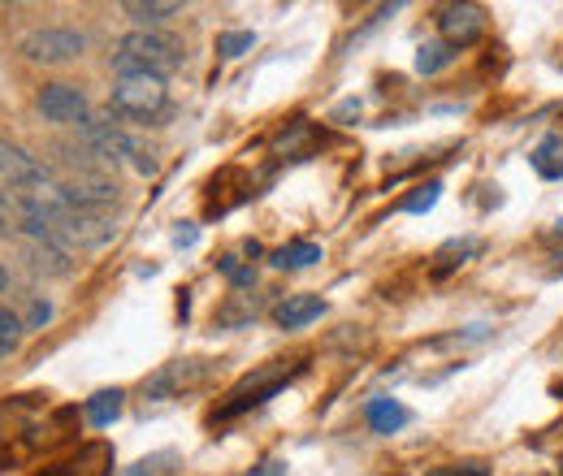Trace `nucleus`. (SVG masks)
<instances>
[{
	"label": "nucleus",
	"mask_w": 563,
	"mask_h": 476,
	"mask_svg": "<svg viewBox=\"0 0 563 476\" xmlns=\"http://www.w3.org/2000/svg\"><path fill=\"white\" fill-rule=\"evenodd\" d=\"M135 169H140V174H156V156H152L143 143H140V152H135Z\"/></svg>",
	"instance_id": "393cba45"
},
{
	"label": "nucleus",
	"mask_w": 563,
	"mask_h": 476,
	"mask_svg": "<svg viewBox=\"0 0 563 476\" xmlns=\"http://www.w3.org/2000/svg\"><path fill=\"white\" fill-rule=\"evenodd\" d=\"M78 143H82L87 156L100 160V165H122V160H131V156L140 152V139L126 135L122 126H113V122H104V118H87V122L78 126Z\"/></svg>",
	"instance_id": "39448f33"
},
{
	"label": "nucleus",
	"mask_w": 563,
	"mask_h": 476,
	"mask_svg": "<svg viewBox=\"0 0 563 476\" xmlns=\"http://www.w3.org/2000/svg\"><path fill=\"white\" fill-rule=\"evenodd\" d=\"M18 53L31 66H70L87 53V35L70 31V26H40L18 44Z\"/></svg>",
	"instance_id": "f03ea898"
},
{
	"label": "nucleus",
	"mask_w": 563,
	"mask_h": 476,
	"mask_svg": "<svg viewBox=\"0 0 563 476\" xmlns=\"http://www.w3.org/2000/svg\"><path fill=\"white\" fill-rule=\"evenodd\" d=\"M22 339H26V325H22V317H18L9 303H0V359L18 355Z\"/></svg>",
	"instance_id": "2eb2a0df"
},
{
	"label": "nucleus",
	"mask_w": 563,
	"mask_h": 476,
	"mask_svg": "<svg viewBox=\"0 0 563 476\" xmlns=\"http://www.w3.org/2000/svg\"><path fill=\"white\" fill-rule=\"evenodd\" d=\"M122 390H96L91 399H87V408H82V416H87V424L91 429H109L118 416H122Z\"/></svg>",
	"instance_id": "f8f14e48"
},
{
	"label": "nucleus",
	"mask_w": 563,
	"mask_h": 476,
	"mask_svg": "<svg viewBox=\"0 0 563 476\" xmlns=\"http://www.w3.org/2000/svg\"><path fill=\"white\" fill-rule=\"evenodd\" d=\"M113 234H118V225L104 217V212H66L62 221H57V243L66 247V252H91V247H104V243H113Z\"/></svg>",
	"instance_id": "423d86ee"
},
{
	"label": "nucleus",
	"mask_w": 563,
	"mask_h": 476,
	"mask_svg": "<svg viewBox=\"0 0 563 476\" xmlns=\"http://www.w3.org/2000/svg\"><path fill=\"white\" fill-rule=\"evenodd\" d=\"M9 290V269H0V295Z\"/></svg>",
	"instance_id": "cd10ccee"
},
{
	"label": "nucleus",
	"mask_w": 563,
	"mask_h": 476,
	"mask_svg": "<svg viewBox=\"0 0 563 476\" xmlns=\"http://www.w3.org/2000/svg\"><path fill=\"white\" fill-rule=\"evenodd\" d=\"M109 109L131 122L156 118L165 109V78H118L109 91Z\"/></svg>",
	"instance_id": "20e7f679"
},
{
	"label": "nucleus",
	"mask_w": 563,
	"mask_h": 476,
	"mask_svg": "<svg viewBox=\"0 0 563 476\" xmlns=\"http://www.w3.org/2000/svg\"><path fill=\"white\" fill-rule=\"evenodd\" d=\"M252 476H286V464H278V460H265L261 468H252Z\"/></svg>",
	"instance_id": "a878e982"
},
{
	"label": "nucleus",
	"mask_w": 563,
	"mask_h": 476,
	"mask_svg": "<svg viewBox=\"0 0 563 476\" xmlns=\"http://www.w3.org/2000/svg\"><path fill=\"white\" fill-rule=\"evenodd\" d=\"M0 187H9L18 196H44L57 182H53V169L44 160H35L22 147H13V143L0 139Z\"/></svg>",
	"instance_id": "7ed1b4c3"
},
{
	"label": "nucleus",
	"mask_w": 563,
	"mask_h": 476,
	"mask_svg": "<svg viewBox=\"0 0 563 476\" xmlns=\"http://www.w3.org/2000/svg\"><path fill=\"white\" fill-rule=\"evenodd\" d=\"M368 424H373V433H395V429L408 424V411L399 408L395 399H373L368 403Z\"/></svg>",
	"instance_id": "4468645a"
},
{
	"label": "nucleus",
	"mask_w": 563,
	"mask_h": 476,
	"mask_svg": "<svg viewBox=\"0 0 563 476\" xmlns=\"http://www.w3.org/2000/svg\"><path fill=\"white\" fill-rule=\"evenodd\" d=\"M252 44H256L252 31H225V35L217 40V53H221V57H243V53H252Z\"/></svg>",
	"instance_id": "6ab92c4d"
},
{
	"label": "nucleus",
	"mask_w": 563,
	"mask_h": 476,
	"mask_svg": "<svg viewBox=\"0 0 563 476\" xmlns=\"http://www.w3.org/2000/svg\"><path fill=\"white\" fill-rule=\"evenodd\" d=\"M217 269L225 273V277H230V281H234L239 290H247V286H256V273L247 269V265H239L234 256H225V261H217Z\"/></svg>",
	"instance_id": "aec40b11"
},
{
	"label": "nucleus",
	"mask_w": 563,
	"mask_h": 476,
	"mask_svg": "<svg viewBox=\"0 0 563 476\" xmlns=\"http://www.w3.org/2000/svg\"><path fill=\"white\" fill-rule=\"evenodd\" d=\"M18 317H22L26 334H31V330H44V325L53 321V299H48V295H26V308H22Z\"/></svg>",
	"instance_id": "a211bd4d"
},
{
	"label": "nucleus",
	"mask_w": 563,
	"mask_h": 476,
	"mask_svg": "<svg viewBox=\"0 0 563 476\" xmlns=\"http://www.w3.org/2000/svg\"><path fill=\"white\" fill-rule=\"evenodd\" d=\"M321 312H325V303L317 295H286L278 308H274V325H282V330H303Z\"/></svg>",
	"instance_id": "9d476101"
},
{
	"label": "nucleus",
	"mask_w": 563,
	"mask_h": 476,
	"mask_svg": "<svg viewBox=\"0 0 563 476\" xmlns=\"http://www.w3.org/2000/svg\"><path fill=\"white\" fill-rule=\"evenodd\" d=\"M317 261H321V247H317V243H286V247H278V252L269 256L274 269H308V265H317Z\"/></svg>",
	"instance_id": "ddd939ff"
},
{
	"label": "nucleus",
	"mask_w": 563,
	"mask_h": 476,
	"mask_svg": "<svg viewBox=\"0 0 563 476\" xmlns=\"http://www.w3.org/2000/svg\"><path fill=\"white\" fill-rule=\"evenodd\" d=\"M22 261H26V269L35 273V277H70L74 269L70 252L57 247V243H26Z\"/></svg>",
	"instance_id": "1a4fd4ad"
},
{
	"label": "nucleus",
	"mask_w": 563,
	"mask_h": 476,
	"mask_svg": "<svg viewBox=\"0 0 563 476\" xmlns=\"http://www.w3.org/2000/svg\"><path fill=\"white\" fill-rule=\"evenodd\" d=\"M122 13H126L140 31H156L161 22L178 18V4H169V0H126V4H122Z\"/></svg>",
	"instance_id": "9b49d317"
},
{
	"label": "nucleus",
	"mask_w": 563,
	"mask_h": 476,
	"mask_svg": "<svg viewBox=\"0 0 563 476\" xmlns=\"http://www.w3.org/2000/svg\"><path fill=\"white\" fill-rule=\"evenodd\" d=\"M438 196H442V187H438V182H429V187H421L417 196H408V200H404V212H429V208L438 204Z\"/></svg>",
	"instance_id": "412c9836"
},
{
	"label": "nucleus",
	"mask_w": 563,
	"mask_h": 476,
	"mask_svg": "<svg viewBox=\"0 0 563 476\" xmlns=\"http://www.w3.org/2000/svg\"><path fill=\"white\" fill-rule=\"evenodd\" d=\"M533 169L542 178H563V143L560 139H542V147L533 152Z\"/></svg>",
	"instance_id": "f3484780"
},
{
	"label": "nucleus",
	"mask_w": 563,
	"mask_h": 476,
	"mask_svg": "<svg viewBox=\"0 0 563 476\" xmlns=\"http://www.w3.org/2000/svg\"><path fill=\"white\" fill-rule=\"evenodd\" d=\"M438 26H442V35H446V44H473L477 35H482V26H486V18H482V9L477 4H446L442 13H438Z\"/></svg>",
	"instance_id": "6e6552de"
},
{
	"label": "nucleus",
	"mask_w": 563,
	"mask_h": 476,
	"mask_svg": "<svg viewBox=\"0 0 563 476\" xmlns=\"http://www.w3.org/2000/svg\"><path fill=\"white\" fill-rule=\"evenodd\" d=\"M174 243H178V247H191V243H196V225H183V230L174 234Z\"/></svg>",
	"instance_id": "bb28decb"
},
{
	"label": "nucleus",
	"mask_w": 563,
	"mask_h": 476,
	"mask_svg": "<svg viewBox=\"0 0 563 476\" xmlns=\"http://www.w3.org/2000/svg\"><path fill=\"white\" fill-rule=\"evenodd\" d=\"M183 66V48L161 31H131L122 35L118 53L109 57V69L118 78H165Z\"/></svg>",
	"instance_id": "f257e3e1"
},
{
	"label": "nucleus",
	"mask_w": 563,
	"mask_h": 476,
	"mask_svg": "<svg viewBox=\"0 0 563 476\" xmlns=\"http://www.w3.org/2000/svg\"><path fill=\"white\" fill-rule=\"evenodd\" d=\"M455 44H446V40H429L421 44V53H417V74H438V69H446L455 62Z\"/></svg>",
	"instance_id": "dca6fc26"
},
{
	"label": "nucleus",
	"mask_w": 563,
	"mask_h": 476,
	"mask_svg": "<svg viewBox=\"0 0 563 476\" xmlns=\"http://www.w3.org/2000/svg\"><path fill=\"white\" fill-rule=\"evenodd\" d=\"M161 464H174V455L165 451V455H152V460H140L135 468H126V473H122V476H161V473H165Z\"/></svg>",
	"instance_id": "5701e85b"
},
{
	"label": "nucleus",
	"mask_w": 563,
	"mask_h": 476,
	"mask_svg": "<svg viewBox=\"0 0 563 476\" xmlns=\"http://www.w3.org/2000/svg\"><path fill=\"white\" fill-rule=\"evenodd\" d=\"M429 476H486V464H455V468H438Z\"/></svg>",
	"instance_id": "b1692460"
},
{
	"label": "nucleus",
	"mask_w": 563,
	"mask_h": 476,
	"mask_svg": "<svg viewBox=\"0 0 563 476\" xmlns=\"http://www.w3.org/2000/svg\"><path fill=\"white\" fill-rule=\"evenodd\" d=\"M35 104H40L44 122H53V126H82V122L91 118V113H87V96H82V87H74V82H48Z\"/></svg>",
	"instance_id": "0eeeda50"
},
{
	"label": "nucleus",
	"mask_w": 563,
	"mask_h": 476,
	"mask_svg": "<svg viewBox=\"0 0 563 476\" xmlns=\"http://www.w3.org/2000/svg\"><path fill=\"white\" fill-rule=\"evenodd\" d=\"M9 230H18V200H9V191L0 187V239Z\"/></svg>",
	"instance_id": "4be33fe9"
}]
</instances>
